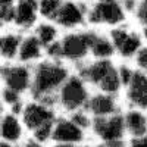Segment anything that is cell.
I'll return each mask as SVG.
<instances>
[{
	"label": "cell",
	"instance_id": "obj_17",
	"mask_svg": "<svg viewBox=\"0 0 147 147\" xmlns=\"http://www.w3.org/2000/svg\"><path fill=\"white\" fill-rule=\"evenodd\" d=\"M125 128L132 137H140L147 132V116L140 109L128 110L124 116Z\"/></svg>",
	"mask_w": 147,
	"mask_h": 147
},
{
	"label": "cell",
	"instance_id": "obj_10",
	"mask_svg": "<svg viewBox=\"0 0 147 147\" xmlns=\"http://www.w3.org/2000/svg\"><path fill=\"white\" fill-rule=\"evenodd\" d=\"M52 138L56 143L78 144L84 140V129L72 118L71 119H59L55 122Z\"/></svg>",
	"mask_w": 147,
	"mask_h": 147
},
{
	"label": "cell",
	"instance_id": "obj_12",
	"mask_svg": "<svg viewBox=\"0 0 147 147\" xmlns=\"http://www.w3.org/2000/svg\"><path fill=\"white\" fill-rule=\"evenodd\" d=\"M38 15V0H16L13 25L21 30H28L37 22Z\"/></svg>",
	"mask_w": 147,
	"mask_h": 147
},
{
	"label": "cell",
	"instance_id": "obj_16",
	"mask_svg": "<svg viewBox=\"0 0 147 147\" xmlns=\"http://www.w3.org/2000/svg\"><path fill=\"white\" fill-rule=\"evenodd\" d=\"M2 138L9 144H16L22 138V124L15 113H7L2 118Z\"/></svg>",
	"mask_w": 147,
	"mask_h": 147
},
{
	"label": "cell",
	"instance_id": "obj_23",
	"mask_svg": "<svg viewBox=\"0 0 147 147\" xmlns=\"http://www.w3.org/2000/svg\"><path fill=\"white\" fill-rule=\"evenodd\" d=\"M2 102L6 106H9L10 110L15 115L16 113H22L24 105H22V100H21V93L13 91V90H9V88L5 87L3 91H2Z\"/></svg>",
	"mask_w": 147,
	"mask_h": 147
},
{
	"label": "cell",
	"instance_id": "obj_15",
	"mask_svg": "<svg viewBox=\"0 0 147 147\" xmlns=\"http://www.w3.org/2000/svg\"><path fill=\"white\" fill-rule=\"evenodd\" d=\"M43 52H44V47L40 43V40L35 37V34L22 37L19 53H18V60L22 63L35 62V60H38L41 57Z\"/></svg>",
	"mask_w": 147,
	"mask_h": 147
},
{
	"label": "cell",
	"instance_id": "obj_3",
	"mask_svg": "<svg viewBox=\"0 0 147 147\" xmlns=\"http://www.w3.org/2000/svg\"><path fill=\"white\" fill-rule=\"evenodd\" d=\"M127 18V9L119 0H96L88 9V22L94 25H121Z\"/></svg>",
	"mask_w": 147,
	"mask_h": 147
},
{
	"label": "cell",
	"instance_id": "obj_25",
	"mask_svg": "<svg viewBox=\"0 0 147 147\" xmlns=\"http://www.w3.org/2000/svg\"><path fill=\"white\" fill-rule=\"evenodd\" d=\"M72 119L77 122V124L85 129V128H90L91 124H93V119H90V115H88V110L87 112H84L82 109L80 110H75V112H72Z\"/></svg>",
	"mask_w": 147,
	"mask_h": 147
},
{
	"label": "cell",
	"instance_id": "obj_2",
	"mask_svg": "<svg viewBox=\"0 0 147 147\" xmlns=\"http://www.w3.org/2000/svg\"><path fill=\"white\" fill-rule=\"evenodd\" d=\"M87 82L80 75H69L65 84L57 91V103L68 112H75L88 103Z\"/></svg>",
	"mask_w": 147,
	"mask_h": 147
},
{
	"label": "cell",
	"instance_id": "obj_18",
	"mask_svg": "<svg viewBox=\"0 0 147 147\" xmlns=\"http://www.w3.org/2000/svg\"><path fill=\"white\" fill-rule=\"evenodd\" d=\"M22 37H19L16 32H5L0 40V53L5 60H15L19 53Z\"/></svg>",
	"mask_w": 147,
	"mask_h": 147
},
{
	"label": "cell",
	"instance_id": "obj_33",
	"mask_svg": "<svg viewBox=\"0 0 147 147\" xmlns=\"http://www.w3.org/2000/svg\"><path fill=\"white\" fill-rule=\"evenodd\" d=\"M2 147H13V146H12V144H9V143H2Z\"/></svg>",
	"mask_w": 147,
	"mask_h": 147
},
{
	"label": "cell",
	"instance_id": "obj_21",
	"mask_svg": "<svg viewBox=\"0 0 147 147\" xmlns=\"http://www.w3.org/2000/svg\"><path fill=\"white\" fill-rule=\"evenodd\" d=\"M63 0H38V10L40 15L47 21H55Z\"/></svg>",
	"mask_w": 147,
	"mask_h": 147
},
{
	"label": "cell",
	"instance_id": "obj_22",
	"mask_svg": "<svg viewBox=\"0 0 147 147\" xmlns=\"http://www.w3.org/2000/svg\"><path fill=\"white\" fill-rule=\"evenodd\" d=\"M121 87H124V84H122V81H121V78H119L118 68H115V69L100 82V85H99V88H100L103 93L112 94V96H115V94L121 90Z\"/></svg>",
	"mask_w": 147,
	"mask_h": 147
},
{
	"label": "cell",
	"instance_id": "obj_4",
	"mask_svg": "<svg viewBox=\"0 0 147 147\" xmlns=\"http://www.w3.org/2000/svg\"><path fill=\"white\" fill-rule=\"evenodd\" d=\"M93 31H80L66 34L60 40V49H62V59L69 62H82L91 50V43L94 38Z\"/></svg>",
	"mask_w": 147,
	"mask_h": 147
},
{
	"label": "cell",
	"instance_id": "obj_9",
	"mask_svg": "<svg viewBox=\"0 0 147 147\" xmlns=\"http://www.w3.org/2000/svg\"><path fill=\"white\" fill-rule=\"evenodd\" d=\"M85 21H88V10L74 0H65L55 19L57 25L65 30H75L84 25Z\"/></svg>",
	"mask_w": 147,
	"mask_h": 147
},
{
	"label": "cell",
	"instance_id": "obj_8",
	"mask_svg": "<svg viewBox=\"0 0 147 147\" xmlns=\"http://www.w3.org/2000/svg\"><path fill=\"white\" fill-rule=\"evenodd\" d=\"M21 115H22V122L32 132L43 125L55 122V112L52 106H49L40 100L25 105Z\"/></svg>",
	"mask_w": 147,
	"mask_h": 147
},
{
	"label": "cell",
	"instance_id": "obj_11",
	"mask_svg": "<svg viewBox=\"0 0 147 147\" xmlns=\"http://www.w3.org/2000/svg\"><path fill=\"white\" fill-rule=\"evenodd\" d=\"M127 99L137 109L147 107V72L136 71L132 80L127 85Z\"/></svg>",
	"mask_w": 147,
	"mask_h": 147
},
{
	"label": "cell",
	"instance_id": "obj_6",
	"mask_svg": "<svg viewBox=\"0 0 147 147\" xmlns=\"http://www.w3.org/2000/svg\"><path fill=\"white\" fill-rule=\"evenodd\" d=\"M2 81L5 87L18 93H25L31 90L32 71L25 63H12L2 66Z\"/></svg>",
	"mask_w": 147,
	"mask_h": 147
},
{
	"label": "cell",
	"instance_id": "obj_13",
	"mask_svg": "<svg viewBox=\"0 0 147 147\" xmlns=\"http://www.w3.org/2000/svg\"><path fill=\"white\" fill-rule=\"evenodd\" d=\"M115 69V66L112 65L109 59H96L94 62L82 65L80 69L78 75L88 84L97 85L99 87L100 82L109 75L110 72Z\"/></svg>",
	"mask_w": 147,
	"mask_h": 147
},
{
	"label": "cell",
	"instance_id": "obj_34",
	"mask_svg": "<svg viewBox=\"0 0 147 147\" xmlns=\"http://www.w3.org/2000/svg\"><path fill=\"white\" fill-rule=\"evenodd\" d=\"M94 147H110V146L105 143V144H97V146H94Z\"/></svg>",
	"mask_w": 147,
	"mask_h": 147
},
{
	"label": "cell",
	"instance_id": "obj_28",
	"mask_svg": "<svg viewBox=\"0 0 147 147\" xmlns=\"http://www.w3.org/2000/svg\"><path fill=\"white\" fill-rule=\"evenodd\" d=\"M136 16L143 27H147V3L140 0L137 7H136Z\"/></svg>",
	"mask_w": 147,
	"mask_h": 147
},
{
	"label": "cell",
	"instance_id": "obj_32",
	"mask_svg": "<svg viewBox=\"0 0 147 147\" xmlns=\"http://www.w3.org/2000/svg\"><path fill=\"white\" fill-rule=\"evenodd\" d=\"M56 147H75V144H69V143H57Z\"/></svg>",
	"mask_w": 147,
	"mask_h": 147
},
{
	"label": "cell",
	"instance_id": "obj_29",
	"mask_svg": "<svg viewBox=\"0 0 147 147\" xmlns=\"http://www.w3.org/2000/svg\"><path fill=\"white\" fill-rule=\"evenodd\" d=\"M127 147H147V134L140 136V137H134L127 144Z\"/></svg>",
	"mask_w": 147,
	"mask_h": 147
},
{
	"label": "cell",
	"instance_id": "obj_26",
	"mask_svg": "<svg viewBox=\"0 0 147 147\" xmlns=\"http://www.w3.org/2000/svg\"><path fill=\"white\" fill-rule=\"evenodd\" d=\"M118 74H119V78H121L122 84H124V87H127V85L129 84V81L132 80L136 71H134L131 66H128V65H122V66L118 68Z\"/></svg>",
	"mask_w": 147,
	"mask_h": 147
},
{
	"label": "cell",
	"instance_id": "obj_14",
	"mask_svg": "<svg viewBox=\"0 0 147 147\" xmlns=\"http://www.w3.org/2000/svg\"><path fill=\"white\" fill-rule=\"evenodd\" d=\"M87 110L94 118L110 116V115H115L118 112V105H116V100L112 94H107V93L102 91L99 94L91 96L88 99Z\"/></svg>",
	"mask_w": 147,
	"mask_h": 147
},
{
	"label": "cell",
	"instance_id": "obj_19",
	"mask_svg": "<svg viewBox=\"0 0 147 147\" xmlns=\"http://www.w3.org/2000/svg\"><path fill=\"white\" fill-rule=\"evenodd\" d=\"M115 52L116 50H115V46H113L112 40H110V37L94 34L90 53L96 59H110V56H112Z\"/></svg>",
	"mask_w": 147,
	"mask_h": 147
},
{
	"label": "cell",
	"instance_id": "obj_24",
	"mask_svg": "<svg viewBox=\"0 0 147 147\" xmlns=\"http://www.w3.org/2000/svg\"><path fill=\"white\" fill-rule=\"evenodd\" d=\"M16 0H0V16L2 24H13Z\"/></svg>",
	"mask_w": 147,
	"mask_h": 147
},
{
	"label": "cell",
	"instance_id": "obj_31",
	"mask_svg": "<svg viewBox=\"0 0 147 147\" xmlns=\"http://www.w3.org/2000/svg\"><path fill=\"white\" fill-rule=\"evenodd\" d=\"M24 147H44V146L38 140H30V141H27L25 144H24Z\"/></svg>",
	"mask_w": 147,
	"mask_h": 147
},
{
	"label": "cell",
	"instance_id": "obj_30",
	"mask_svg": "<svg viewBox=\"0 0 147 147\" xmlns=\"http://www.w3.org/2000/svg\"><path fill=\"white\" fill-rule=\"evenodd\" d=\"M122 3H124V6H125V9L127 10H131V9H134L136 10V7H137V0H121Z\"/></svg>",
	"mask_w": 147,
	"mask_h": 147
},
{
	"label": "cell",
	"instance_id": "obj_27",
	"mask_svg": "<svg viewBox=\"0 0 147 147\" xmlns=\"http://www.w3.org/2000/svg\"><path fill=\"white\" fill-rule=\"evenodd\" d=\"M134 59H136V65L138 66V69L147 72V47H141Z\"/></svg>",
	"mask_w": 147,
	"mask_h": 147
},
{
	"label": "cell",
	"instance_id": "obj_20",
	"mask_svg": "<svg viewBox=\"0 0 147 147\" xmlns=\"http://www.w3.org/2000/svg\"><path fill=\"white\" fill-rule=\"evenodd\" d=\"M34 34L40 40V43L43 44L44 49L53 43H56V41H59L57 40V28L50 22H43L40 25H37Z\"/></svg>",
	"mask_w": 147,
	"mask_h": 147
},
{
	"label": "cell",
	"instance_id": "obj_7",
	"mask_svg": "<svg viewBox=\"0 0 147 147\" xmlns=\"http://www.w3.org/2000/svg\"><path fill=\"white\" fill-rule=\"evenodd\" d=\"M110 40H112L116 53L124 59L136 57L138 50L143 47L141 35L136 31H131L125 27H118L110 32Z\"/></svg>",
	"mask_w": 147,
	"mask_h": 147
},
{
	"label": "cell",
	"instance_id": "obj_5",
	"mask_svg": "<svg viewBox=\"0 0 147 147\" xmlns=\"http://www.w3.org/2000/svg\"><path fill=\"white\" fill-rule=\"evenodd\" d=\"M91 128L96 136L102 138L106 144L118 140H124V132L127 131L124 116H121L119 113L94 118Z\"/></svg>",
	"mask_w": 147,
	"mask_h": 147
},
{
	"label": "cell",
	"instance_id": "obj_1",
	"mask_svg": "<svg viewBox=\"0 0 147 147\" xmlns=\"http://www.w3.org/2000/svg\"><path fill=\"white\" fill-rule=\"evenodd\" d=\"M69 78V71L59 60H44L32 69L31 93L49 106L57 103V91Z\"/></svg>",
	"mask_w": 147,
	"mask_h": 147
}]
</instances>
